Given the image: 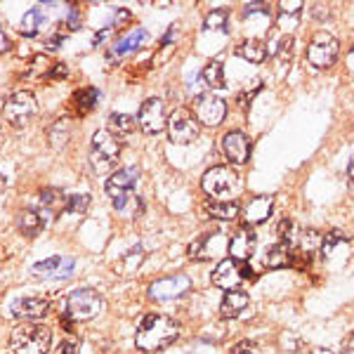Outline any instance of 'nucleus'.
<instances>
[{"mask_svg":"<svg viewBox=\"0 0 354 354\" xmlns=\"http://www.w3.org/2000/svg\"><path fill=\"white\" fill-rule=\"evenodd\" d=\"M180 338V324L165 314H147L137 328L135 342L142 352H161Z\"/></svg>","mask_w":354,"mask_h":354,"instance_id":"obj_1","label":"nucleus"},{"mask_svg":"<svg viewBox=\"0 0 354 354\" xmlns=\"http://www.w3.org/2000/svg\"><path fill=\"white\" fill-rule=\"evenodd\" d=\"M10 347L15 354H48L53 347V330L43 324L24 322L15 326L10 335Z\"/></svg>","mask_w":354,"mask_h":354,"instance_id":"obj_2","label":"nucleus"},{"mask_svg":"<svg viewBox=\"0 0 354 354\" xmlns=\"http://www.w3.org/2000/svg\"><path fill=\"white\" fill-rule=\"evenodd\" d=\"M201 187L205 196L213 198V201H232L236 194H241V177L227 165H213L203 175Z\"/></svg>","mask_w":354,"mask_h":354,"instance_id":"obj_3","label":"nucleus"},{"mask_svg":"<svg viewBox=\"0 0 354 354\" xmlns=\"http://www.w3.org/2000/svg\"><path fill=\"white\" fill-rule=\"evenodd\" d=\"M121 158V142L109 130H97L93 135V149H90V165L97 175H109Z\"/></svg>","mask_w":354,"mask_h":354,"instance_id":"obj_4","label":"nucleus"},{"mask_svg":"<svg viewBox=\"0 0 354 354\" xmlns=\"http://www.w3.org/2000/svg\"><path fill=\"white\" fill-rule=\"evenodd\" d=\"M102 305H104V300H102V295L97 290H73L66 298V317L71 322H90V319H95L102 312Z\"/></svg>","mask_w":354,"mask_h":354,"instance_id":"obj_5","label":"nucleus"},{"mask_svg":"<svg viewBox=\"0 0 354 354\" xmlns=\"http://www.w3.org/2000/svg\"><path fill=\"white\" fill-rule=\"evenodd\" d=\"M201 135V123L189 109L180 106L168 116V137L173 145H192Z\"/></svg>","mask_w":354,"mask_h":354,"instance_id":"obj_6","label":"nucleus"},{"mask_svg":"<svg viewBox=\"0 0 354 354\" xmlns=\"http://www.w3.org/2000/svg\"><path fill=\"white\" fill-rule=\"evenodd\" d=\"M36 113H38V102H36V95L33 93L19 90V93H12L8 100H5L3 116L8 118V123L17 125V128L26 125Z\"/></svg>","mask_w":354,"mask_h":354,"instance_id":"obj_7","label":"nucleus"},{"mask_svg":"<svg viewBox=\"0 0 354 354\" xmlns=\"http://www.w3.org/2000/svg\"><path fill=\"white\" fill-rule=\"evenodd\" d=\"M250 277V267L241 260H220L218 267L213 270V283L222 290H241V283Z\"/></svg>","mask_w":354,"mask_h":354,"instance_id":"obj_8","label":"nucleus"},{"mask_svg":"<svg viewBox=\"0 0 354 354\" xmlns=\"http://www.w3.org/2000/svg\"><path fill=\"white\" fill-rule=\"evenodd\" d=\"M338 48L340 45L335 41V36H330L326 31H319V33H314L312 43L307 45V59L317 68H328L338 59Z\"/></svg>","mask_w":354,"mask_h":354,"instance_id":"obj_9","label":"nucleus"},{"mask_svg":"<svg viewBox=\"0 0 354 354\" xmlns=\"http://www.w3.org/2000/svg\"><path fill=\"white\" fill-rule=\"evenodd\" d=\"M137 125L142 128L145 135H158L168 125V116H165V104L161 97H149L145 104L140 106L137 113Z\"/></svg>","mask_w":354,"mask_h":354,"instance_id":"obj_10","label":"nucleus"},{"mask_svg":"<svg viewBox=\"0 0 354 354\" xmlns=\"http://www.w3.org/2000/svg\"><path fill=\"white\" fill-rule=\"evenodd\" d=\"M225 253H230V241L222 232L203 234L189 245V258L192 260H218Z\"/></svg>","mask_w":354,"mask_h":354,"instance_id":"obj_11","label":"nucleus"},{"mask_svg":"<svg viewBox=\"0 0 354 354\" xmlns=\"http://www.w3.org/2000/svg\"><path fill=\"white\" fill-rule=\"evenodd\" d=\"M194 111H196L198 123L208 125V128H215V125H220L227 118V102L213 93H205L196 97Z\"/></svg>","mask_w":354,"mask_h":354,"instance_id":"obj_12","label":"nucleus"},{"mask_svg":"<svg viewBox=\"0 0 354 354\" xmlns=\"http://www.w3.org/2000/svg\"><path fill=\"white\" fill-rule=\"evenodd\" d=\"M192 288V281L187 274H173V277L158 279L149 286V298L151 300H175L187 295Z\"/></svg>","mask_w":354,"mask_h":354,"instance_id":"obj_13","label":"nucleus"},{"mask_svg":"<svg viewBox=\"0 0 354 354\" xmlns=\"http://www.w3.org/2000/svg\"><path fill=\"white\" fill-rule=\"evenodd\" d=\"M250 149H253V145H250V137L245 135L243 130H232V133H227L222 137V151H225L227 161L232 165L248 163Z\"/></svg>","mask_w":354,"mask_h":354,"instance_id":"obj_14","label":"nucleus"},{"mask_svg":"<svg viewBox=\"0 0 354 354\" xmlns=\"http://www.w3.org/2000/svg\"><path fill=\"white\" fill-rule=\"evenodd\" d=\"M137 180H140V170H137V168L116 170V173L109 175V180H106V185H104L106 196H109L111 201H116V198L125 196V194L135 192Z\"/></svg>","mask_w":354,"mask_h":354,"instance_id":"obj_15","label":"nucleus"},{"mask_svg":"<svg viewBox=\"0 0 354 354\" xmlns=\"http://www.w3.org/2000/svg\"><path fill=\"white\" fill-rule=\"evenodd\" d=\"M53 305L45 298H21L12 302V314L21 322H38V319L48 317Z\"/></svg>","mask_w":354,"mask_h":354,"instance_id":"obj_16","label":"nucleus"},{"mask_svg":"<svg viewBox=\"0 0 354 354\" xmlns=\"http://www.w3.org/2000/svg\"><path fill=\"white\" fill-rule=\"evenodd\" d=\"M255 248H258V236H255V232L250 227H243L230 239V255L234 260L248 262L253 258Z\"/></svg>","mask_w":354,"mask_h":354,"instance_id":"obj_17","label":"nucleus"},{"mask_svg":"<svg viewBox=\"0 0 354 354\" xmlns=\"http://www.w3.org/2000/svg\"><path fill=\"white\" fill-rule=\"evenodd\" d=\"M73 274V260L71 258H50L43 260L33 267V277L36 279H66Z\"/></svg>","mask_w":354,"mask_h":354,"instance_id":"obj_18","label":"nucleus"},{"mask_svg":"<svg viewBox=\"0 0 354 354\" xmlns=\"http://www.w3.org/2000/svg\"><path fill=\"white\" fill-rule=\"evenodd\" d=\"M274 210V198L262 194V196H255L253 201L243 208V222L245 225H262L272 218Z\"/></svg>","mask_w":354,"mask_h":354,"instance_id":"obj_19","label":"nucleus"},{"mask_svg":"<svg viewBox=\"0 0 354 354\" xmlns=\"http://www.w3.org/2000/svg\"><path fill=\"white\" fill-rule=\"evenodd\" d=\"M245 307H248V293H243V290H230L220 302V317L234 319V317H239Z\"/></svg>","mask_w":354,"mask_h":354,"instance_id":"obj_20","label":"nucleus"},{"mask_svg":"<svg viewBox=\"0 0 354 354\" xmlns=\"http://www.w3.org/2000/svg\"><path fill=\"white\" fill-rule=\"evenodd\" d=\"M265 267L267 270H281V267H288L293 262V253H290L288 245L283 243H274L265 250Z\"/></svg>","mask_w":354,"mask_h":354,"instance_id":"obj_21","label":"nucleus"},{"mask_svg":"<svg viewBox=\"0 0 354 354\" xmlns=\"http://www.w3.org/2000/svg\"><path fill=\"white\" fill-rule=\"evenodd\" d=\"M236 55L243 57L245 62H250V64H262V62L267 59V55H270V48H267L262 41H255V38H248V41H243L241 45L236 48Z\"/></svg>","mask_w":354,"mask_h":354,"instance_id":"obj_22","label":"nucleus"},{"mask_svg":"<svg viewBox=\"0 0 354 354\" xmlns=\"http://www.w3.org/2000/svg\"><path fill=\"white\" fill-rule=\"evenodd\" d=\"M43 218H41V213L38 210H33V208H24L19 213V218H17V227H19V232L24 234V236H38L43 230Z\"/></svg>","mask_w":354,"mask_h":354,"instance_id":"obj_23","label":"nucleus"},{"mask_svg":"<svg viewBox=\"0 0 354 354\" xmlns=\"http://www.w3.org/2000/svg\"><path fill=\"white\" fill-rule=\"evenodd\" d=\"M205 215L215 220H234L239 218V205L234 201H213V198H205L203 201Z\"/></svg>","mask_w":354,"mask_h":354,"instance_id":"obj_24","label":"nucleus"},{"mask_svg":"<svg viewBox=\"0 0 354 354\" xmlns=\"http://www.w3.org/2000/svg\"><path fill=\"white\" fill-rule=\"evenodd\" d=\"M113 208H116L121 215H125V218H137V215L145 210V201H142V196L137 192H130V194H125V196L116 198V201H113Z\"/></svg>","mask_w":354,"mask_h":354,"instance_id":"obj_25","label":"nucleus"},{"mask_svg":"<svg viewBox=\"0 0 354 354\" xmlns=\"http://www.w3.org/2000/svg\"><path fill=\"white\" fill-rule=\"evenodd\" d=\"M135 118L133 116H128V113H121V111H116V113H111L109 116V133L116 137V140H121V137L125 135H130L135 130Z\"/></svg>","mask_w":354,"mask_h":354,"instance_id":"obj_26","label":"nucleus"},{"mask_svg":"<svg viewBox=\"0 0 354 354\" xmlns=\"http://www.w3.org/2000/svg\"><path fill=\"white\" fill-rule=\"evenodd\" d=\"M145 41H149V33L145 31V28H135L130 36L121 38L116 45H113V55H125V53H133V50L140 48Z\"/></svg>","mask_w":354,"mask_h":354,"instance_id":"obj_27","label":"nucleus"},{"mask_svg":"<svg viewBox=\"0 0 354 354\" xmlns=\"http://www.w3.org/2000/svg\"><path fill=\"white\" fill-rule=\"evenodd\" d=\"M203 81L208 88H213V90L225 88V64H222L220 59L208 62L203 68Z\"/></svg>","mask_w":354,"mask_h":354,"instance_id":"obj_28","label":"nucleus"},{"mask_svg":"<svg viewBox=\"0 0 354 354\" xmlns=\"http://www.w3.org/2000/svg\"><path fill=\"white\" fill-rule=\"evenodd\" d=\"M97 104V90L95 88H83L73 95V109H76L78 116H85L90 109H95Z\"/></svg>","mask_w":354,"mask_h":354,"instance_id":"obj_29","label":"nucleus"},{"mask_svg":"<svg viewBox=\"0 0 354 354\" xmlns=\"http://www.w3.org/2000/svg\"><path fill=\"white\" fill-rule=\"evenodd\" d=\"M43 10L41 8H33V10H28V12L24 15V19H21V26H19V31L24 33V36H36L38 31H41V26H43Z\"/></svg>","mask_w":354,"mask_h":354,"instance_id":"obj_30","label":"nucleus"},{"mask_svg":"<svg viewBox=\"0 0 354 354\" xmlns=\"http://www.w3.org/2000/svg\"><path fill=\"white\" fill-rule=\"evenodd\" d=\"M41 203L45 205L48 210H64L66 208V203H68V196L64 192H59V189H43L41 194Z\"/></svg>","mask_w":354,"mask_h":354,"instance_id":"obj_31","label":"nucleus"},{"mask_svg":"<svg viewBox=\"0 0 354 354\" xmlns=\"http://www.w3.org/2000/svg\"><path fill=\"white\" fill-rule=\"evenodd\" d=\"M48 135H50V147H55V149L64 147V142L68 140V121L66 118H59V121L48 130Z\"/></svg>","mask_w":354,"mask_h":354,"instance_id":"obj_32","label":"nucleus"},{"mask_svg":"<svg viewBox=\"0 0 354 354\" xmlns=\"http://www.w3.org/2000/svg\"><path fill=\"white\" fill-rule=\"evenodd\" d=\"M295 243H298L305 253H314L317 248H322V234L314 232V230L298 232V241H295Z\"/></svg>","mask_w":354,"mask_h":354,"instance_id":"obj_33","label":"nucleus"},{"mask_svg":"<svg viewBox=\"0 0 354 354\" xmlns=\"http://www.w3.org/2000/svg\"><path fill=\"white\" fill-rule=\"evenodd\" d=\"M227 19H230V12L227 10H213L203 21L205 31H225L227 28Z\"/></svg>","mask_w":354,"mask_h":354,"instance_id":"obj_34","label":"nucleus"},{"mask_svg":"<svg viewBox=\"0 0 354 354\" xmlns=\"http://www.w3.org/2000/svg\"><path fill=\"white\" fill-rule=\"evenodd\" d=\"M342 241H347V236L342 234L340 230H333V232H328L326 236H324V241H322V253H324V258H330L333 255V250L338 248V243Z\"/></svg>","mask_w":354,"mask_h":354,"instance_id":"obj_35","label":"nucleus"},{"mask_svg":"<svg viewBox=\"0 0 354 354\" xmlns=\"http://www.w3.org/2000/svg\"><path fill=\"white\" fill-rule=\"evenodd\" d=\"M298 241V230H295V225L290 220H281V225H279V243L283 245H295Z\"/></svg>","mask_w":354,"mask_h":354,"instance_id":"obj_36","label":"nucleus"},{"mask_svg":"<svg viewBox=\"0 0 354 354\" xmlns=\"http://www.w3.org/2000/svg\"><path fill=\"white\" fill-rule=\"evenodd\" d=\"M90 205V196L88 194H73V196H68V203H66V210L68 213H85Z\"/></svg>","mask_w":354,"mask_h":354,"instance_id":"obj_37","label":"nucleus"},{"mask_svg":"<svg viewBox=\"0 0 354 354\" xmlns=\"http://www.w3.org/2000/svg\"><path fill=\"white\" fill-rule=\"evenodd\" d=\"M290 53H293V36H283L277 45V57L283 62L290 59Z\"/></svg>","mask_w":354,"mask_h":354,"instance_id":"obj_38","label":"nucleus"},{"mask_svg":"<svg viewBox=\"0 0 354 354\" xmlns=\"http://www.w3.org/2000/svg\"><path fill=\"white\" fill-rule=\"evenodd\" d=\"M81 352V342H78L76 338H66L59 342V347L55 350V354H78Z\"/></svg>","mask_w":354,"mask_h":354,"instance_id":"obj_39","label":"nucleus"},{"mask_svg":"<svg viewBox=\"0 0 354 354\" xmlns=\"http://www.w3.org/2000/svg\"><path fill=\"white\" fill-rule=\"evenodd\" d=\"M232 354H262V350H260L258 345H255V342L245 340V342H239V345L232 350Z\"/></svg>","mask_w":354,"mask_h":354,"instance_id":"obj_40","label":"nucleus"},{"mask_svg":"<svg viewBox=\"0 0 354 354\" xmlns=\"http://www.w3.org/2000/svg\"><path fill=\"white\" fill-rule=\"evenodd\" d=\"M302 3H293V0H288V3H281L279 5V10H281L283 15H293V12H300Z\"/></svg>","mask_w":354,"mask_h":354,"instance_id":"obj_41","label":"nucleus"},{"mask_svg":"<svg viewBox=\"0 0 354 354\" xmlns=\"http://www.w3.org/2000/svg\"><path fill=\"white\" fill-rule=\"evenodd\" d=\"M250 12H267V5H260V3H250L248 8H245V15Z\"/></svg>","mask_w":354,"mask_h":354,"instance_id":"obj_42","label":"nucleus"},{"mask_svg":"<svg viewBox=\"0 0 354 354\" xmlns=\"http://www.w3.org/2000/svg\"><path fill=\"white\" fill-rule=\"evenodd\" d=\"M342 354H354V335H350L345 342V350H342Z\"/></svg>","mask_w":354,"mask_h":354,"instance_id":"obj_43","label":"nucleus"},{"mask_svg":"<svg viewBox=\"0 0 354 354\" xmlns=\"http://www.w3.org/2000/svg\"><path fill=\"white\" fill-rule=\"evenodd\" d=\"M53 76L64 78V76H66V66H64V64H57V66H55V71H53Z\"/></svg>","mask_w":354,"mask_h":354,"instance_id":"obj_44","label":"nucleus"},{"mask_svg":"<svg viewBox=\"0 0 354 354\" xmlns=\"http://www.w3.org/2000/svg\"><path fill=\"white\" fill-rule=\"evenodd\" d=\"M312 354H335L333 350H328V347H314Z\"/></svg>","mask_w":354,"mask_h":354,"instance_id":"obj_45","label":"nucleus"},{"mask_svg":"<svg viewBox=\"0 0 354 354\" xmlns=\"http://www.w3.org/2000/svg\"><path fill=\"white\" fill-rule=\"evenodd\" d=\"M347 175H350V180L354 182V156L350 158V165H347Z\"/></svg>","mask_w":354,"mask_h":354,"instance_id":"obj_46","label":"nucleus"},{"mask_svg":"<svg viewBox=\"0 0 354 354\" xmlns=\"http://www.w3.org/2000/svg\"><path fill=\"white\" fill-rule=\"evenodd\" d=\"M5 187H8V180H5V175H3V173H0V194H3V192H5Z\"/></svg>","mask_w":354,"mask_h":354,"instance_id":"obj_47","label":"nucleus"},{"mask_svg":"<svg viewBox=\"0 0 354 354\" xmlns=\"http://www.w3.org/2000/svg\"><path fill=\"white\" fill-rule=\"evenodd\" d=\"M352 53H354V48H352Z\"/></svg>","mask_w":354,"mask_h":354,"instance_id":"obj_48","label":"nucleus"}]
</instances>
